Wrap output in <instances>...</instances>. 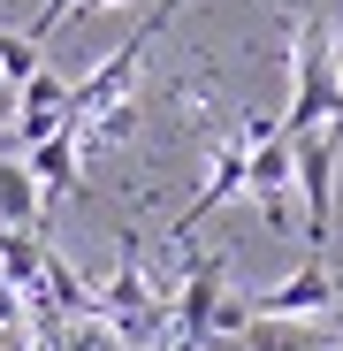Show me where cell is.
Instances as JSON below:
<instances>
[{
  "label": "cell",
  "mask_w": 343,
  "mask_h": 351,
  "mask_svg": "<svg viewBox=\"0 0 343 351\" xmlns=\"http://www.w3.org/2000/svg\"><path fill=\"white\" fill-rule=\"evenodd\" d=\"M183 8H191V0H153V8H145V23H138V31H145V38H160L168 23L183 16Z\"/></svg>",
  "instance_id": "obj_8"
},
{
  "label": "cell",
  "mask_w": 343,
  "mask_h": 351,
  "mask_svg": "<svg viewBox=\"0 0 343 351\" xmlns=\"http://www.w3.org/2000/svg\"><path fill=\"white\" fill-rule=\"evenodd\" d=\"M290 107L275 114L282 123V138H313L328 114H335V31L320 23V16H305L298 23V38H290Z\"/></svg>",
  "instance_id": "obj_1"
},
{
  "label": "cell",
  "mask_w": 343,
  "mask_h": 351,
  "mask_svg": "<svg viewBox=\"0 0 343 351\" xmlns=\"http://www.w3.org/2000/svg\"><path fill=\"white\" fill-rule=\"evenodd\" d=\"M244 191H252V206L267 214V229H290V191H298V153H290V138H282V123L244 153Z\"/></svg>",
  "instance_id": "obj_2"
},
{
  "label": "cell",
  "mask_w": 343,
  "mask_h": 351,
  "mask_svg": "<svg viewBox=\"0 0 343 351\" xmlns=\"http://www.w3.org/2000/svg\"><path fill=\"white\" fill-rule=\"evenodd\" d=\"M290 153H298V199H305V245L320 252L328 245V229H335V138L328 130H313V138H290Z\"/></svg>",
  "instance_id": "obj_3"
},
{
  "label": "cell",
  "mask_w": 343,
  "mask_h": 351,
  "mask_svg": "<svg viewBox=\"0 0 343 351\" xmlns=\"http://www.w3.org/2000/svg\"><path fill=\"white\" fill-rule=\"evenodd\" d=\"M221 282H229V260H221V252L191 260V275H183V298H176V343H206L214 306H221Z\"/></svg>",
  "instance_id": "obj_6"
},
{
  "label": "cell",
  "mask_w": 343,
  "mask_h": 351,
  "mask_svg": "<svg viewBox=\"0 0 343 351\" xmlns=\"http://www.w3.org/2000/svg\"><path fill=\"white\" fill-rule=\"evenodd\" d=\"M320 130H328V138H335V145H343V107H335V114H328V123H320Z\"/></svg>",
  "instance_id": "obj_10"
},
{
  "label": "cell",
  "mask_w": 343,
  "mask_h": 351,
  "mask_svg": "<svg viewBox=\"0 0 343 351\" xmlns=\"http://www.w3.org/2000/svg\"><path fill=\"white\" fill-rule=\"evenodd\" d=\"M244 153H252L244 138H221V153H214V168H206V184H199V199H191V206L176 214V229H168V237H176V245L191 237V229H199V221H206L214 206H229V199L244 191Z\"/></svg>",
  "instance_id": "obj_5"
},
{
  "label": "cell",
  "mask_w": 343,
  "mask_h": 351,
  "mask_svg": "<svg viewBox=\"0 0 343 351\" xmlns=\"http://www.w3.org/2000/svg\"><path fill=\"white\" fill-rule=\"evenodd\" d=\"M153 351H168V343H153Z\"/></svg>",
  "instance_id": "obj_12"
},
{
  "label": "cell",
  "mask_w": 343,
  "mask_h": 351,
  "mask_svg": "<svg viewBox=\"0 0 343 351\" xmlns=\"http://www.w3.org/2000/svg\"><path fill=\"white\" fill-rule=\"evenodd\" d=\"M335 267H320V260H305L290 282H275V290H259L252 298V321H305V313H328L335 306Z\"/></svg>",
  "instance_id": "obj_4"
},
{
  "label": "cell",
  "mask_w": 343,
  "mask_h": 351,
  "mask_svg": "<svg viewBox=\"0 0 343 351\" xmlns=\"http://www.w3.org/2000/svg\"><path fill=\"white\" fill-rule=\"evenodd\" d=\"M77 130L62 123V130H53V138H38V145H23V168H31V184H38V199L53 206V199H69L77 191Z\"/></svg>",
  "instance_id": "obj_7"
},
{
  "label": "cell",
  "mask_w": 343,
  "mask_h": 351,
  "mask_svg": "<svg viewBox=\"0 0 343 351\" xmlns=\"http://www.w3.org/2000/svg\"><path fill=\"white\" fill-rule=\"evenodd\" d=\"M335 107H343V46H335Z\"/></svg>",
  "instance_id": "obj_11"
},
{
  "label": "cell",
  "mask_w": 343,
  "mask_h": 351,
  "mask_svg": "<svg viewBox=\"0 0 343 351\" xmlns=\"http://www.w3.org/2000/svg\"><path fill=\"white\" fill-rule=\"evenodd\" d=\"M31 313H23V290H8V282H0V328H23Z\"/></svg>",
  "instance_id": "obj_9"
}]
</instances>
